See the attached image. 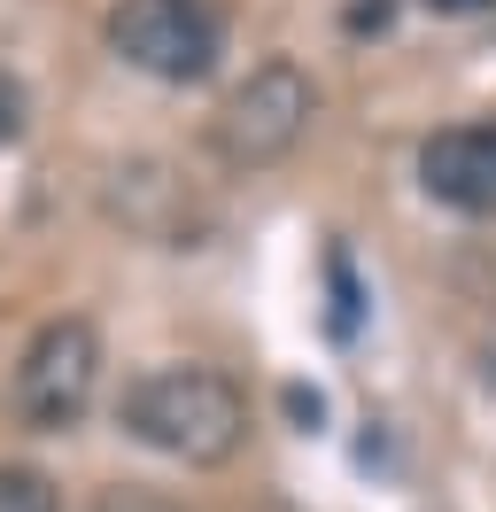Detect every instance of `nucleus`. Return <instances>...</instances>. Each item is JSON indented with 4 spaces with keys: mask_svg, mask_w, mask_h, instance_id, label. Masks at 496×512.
Returning <instances> with one entry per match:
<instances>
[{
    "mask_svg": "<svg viewBox=\"0 0 496 512\" xmlns=\"http://www.w3.org/2000/svg\"><path fill=\"white\" fill-rule=\"evenodd\" d=\"M109 47L140 78L194 86L225 55V16H217L210 0H117L109 8Z\"/></svg>",
    "mask_w": 496,
    "mask_h": 512,
    "instance_id": "4",
    "label": "nucleus"
},
{
    "mask_svg": "<svg viewBox=\"0 0 496 512\" xmlns=\"http://www.w3.org/2000/svg\"><path fill=\"white\" fill-rule=\"evenodd\" d=\"M0 512H62V497L39 466H0Z\"/></svg>",
    "mask_w": 496,
    "mask_h": 512,
    "instance_id": "7",
    "label": "nucleus"
},
{
    "mask_svg": "<svg viewBox=\"0 0 496 512\" xmlns=\"http://www.w3.org/2000/svg\"><path fill=\"white\" fill-rule=\"evenodd\" d=\"M310 117H318V86H310L295 63H256L233 86V94L217 101L210 117V148L225 171H272L303 148Z\"/></svg>",
    "mask_w": 496,
    "mask_h": 512,
    "instance_id": "2",
    "label": "nucleus"
},
{
    "mask_svg": "<svg viewBox=\"0 0 496 512\" xmlns=\"http://www.w3.org/2000/svg\"><path fill=\"white\" fill-rule=\"evenodd\" d=\"M124 435L163 450L179 466H225L248 443V396L241 381H225L217 365H155L124 388Z\"/></svg>",
    "mask_w": 496,
    "mask_h": 512,
    "instance_id": "1",
    "label": "nucleus"
},
{
    "mask_svg": "<svg viewBox=\"0 0 496 512\" xmlns=\"http://www.w3.org/2000/svg\"><path fill=\"white\" fill-rule=\"evenodd\" d=\"M419 187L458 218H496V125L434 132L419 148Z\"/></svg>",
    "mask_w": 496,
    "mask_h": 512,
    "instance_id": "5",
    "label": "nucleus"
},
{
    "mask_svg": "<svg viewBox=\"0 0 496 512\" xmlns=\"http://www.w3.org/2000/svg\"><path fill=\"white\" fill-rule=\"evenodd\" d=\"M171 202H186V187L163 171V163H124V171H109V210H117L132 233H148V241H171L179 249V225L163 218ZM194 210V202H186Z\"/></svg>",
    "mask_w": 496,
    "mask_h": 512,
    "instance_id": "6",
    "label": "nucleus"
},
{
    "mask_svg": "<svg viewBox=\"0 0 496 512\" xmlns=\"http://www.w3.org/2000/svg\"><path fill=\"white\" fill-rule=\"evenodd\" d=\"M24 117H31V101H24V86H16V78H8V70H0V148H8V140H16V132H24Z\"/></svg>",
    "mask_w": 496,
    "mask_h": 512,
    "instance_id": "8",
    "label": "nucleus"
},
{
    "mask_svg": "<svg viewBox=\"0 0 496 512\" xmlns=\"http://www.w3.org/2000/svg\"><path fill=\"white\" fill-rule=\"evenodd\" d=\"M93 388H101V334L93 319H47L16 357V381L8 404L31 435H70L93 412Z\"/></svg>",
    "mask_w": 496,
    "mask_h": 512,
    "instance_id": "3",
    "label": "nucleus"
},
{
    "mask_svg": "<svg viewBox=\"0 0 496 512\" xmlns=\"http://www.w3.org/2000/svg\"><path fill=\"white\" fill-rule=\"evenodd\" d=\"M93 512H179V505H163V497H148V489H109Z\"/></svg>",
    "mask_w": 496,
    "mask_h": 512,
    "instance_id": "9",
    "label": "nucleus"
}]
</instances>
